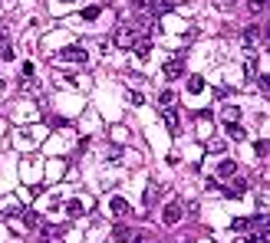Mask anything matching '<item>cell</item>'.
<instances>
[{
    "mask_svg": "<svg viewBox=\"0 0 270 243\" xmlns=\"http://www.w3.org/2000/svg\"><path fill=\"white\" fill-rule=\"evenodd\" d=\"M138 36H142V30H138L135 23H119V26H116V33H112V43H116L119 49H132V43Z\"/></svg>",
    "mask_w": 270,
    "mask_h": 243,
    "instance_id": "1",
    "label": "cell"
},
{
    "mask_svg": "<svg viewBox=\"0 0 270 243\" xmlns=\"http://www.w3.org/2000/svg\"><path fill=\"white\" fill-rule=\"evenodd\" d=\"M182 214H184V207L178 204V201H168L165 211H162V224H165V227H175L178 220H182Z\"/></svg>",
    "mask_w": 270,
    "mask_h": 243,
    "instance_id": "2",
    "label": "cell"
},
{
    "mask_svg": "<svg viewBox=\"0 0 270 243\" xmlns=\"http://www.w3.org/2000/svg\"><path fill=\"white\" fill-rule=\"evenodd\" d=\"M60 59H66V63H86L89 53L82 46H66V49H60Z\"/></svg>",
    "mask_w": 270,
    "mask_h": 243,
    "instance_id": "3",
    "label": "cell"
},
{
    "mask_svg": "<svg viewBox=\"0 0 270 243\" xmlns=\"http://www.w3.org/2000/svg\"><path fill=\"white\" fill-rule=\"evenodd\" d=\"M132 49H135V56H138V59H148V56H152V39H148V36H138V39L132 43Z\"/></svg>",
    "mask_w": 270,
    "mask_h": 243,
    "instance_id": "4",
    "label": "cell"
},
{
    "mask_svg": "<svg viewBox=\"0 0 270 243\" xmlns=\"http://www.w3.org/2000/svg\"><path fill=\"white\" fill-rule=\"evenodd\" d=\"M162 72H165V79H178V76H184V66H182V59H168L162 66Z\"/></svg>",
    "mask_w": 270,
    "mask_h": 243,
    "instance_id": "5",
    "label": "cell"
},
{
    "mask_svg": "<svg viewBox=\"0 0 270 243\" xmlns=\"http://www.w3.org/2000/svg\"><path fill=\"white\" fill-rule=\"evenodd\" d=\"M234 174H238V165H234V161H221V165H218V181H230Z\"/></svg>",
    "mask_w": 270,
    "mask_h": 243,
    "instance_id": "6",
    "label": "cell"
},
{
    "mask_svg": "<svg viewBox=\"0 0 270 243\" xmlns=\"http://www.w3.org/2000/svg\"><path fill=\"white\" fill-rule=\"evenodd\" d=\"M135 3H138V7H145L148 13H165V10H168L162 0H135ZM148 13H145V16H148Z\"/></svg>",
    "mask_w": 270,
    "mask_h": 243,
    "instance_id": "7",
    "label": "cell"
},
{
    "mask_svg": "<svg viewBox=\"0 0 270 243\" xmlns=\"http://www.w3.org/2000/svg\"><path fill=\"white\" fill-rule=\"evenodd\" d=\"M165 128L168 132H182V122H178V112H172V109H165Z\"/></svg>",
    "mask_w": 270,
    "mask_h": 243,
    "instance_id": "8",
    "label": "cell"
},
{
    "mask_svg": "<svg viewBox=\"0 0 270 243\" xmlns=\"http://www.w3.org/2000/svg\"><path fill=\"white\" fill-rule=\"evenodd\" d=\"M82 214H86V204H82V201H70V204H66V217L70 220L82 217Z\"/></svg>",
    "mask_w": 270,
    "mask_h": 243,
    "instance_id": "9",
    "label": "cell"
},
{
    "mask_svg": "<svg viewBox=\"0 0 270 243\" xmlns=\"http://www.w3.org/2000/svg\"><path fill=\"white\" fill-rule=\"evenodd\" d=\"M238 118H240L238 105H224V109H221V122H224V125H228V122H238Z\"/></svg>",
    "mask_w": 270,
    "mask_h": 243,
    "instance_id": "10",
    "label": "cell"
},
{
    "mask_svg": "<svg viewBox=\"0 0 270 243\" xmlns=\"http://www.w3.org/2000/svg\"><path fill=\"white\" fill-rule=\"evenodd\" d=\"M158 105L162 109H172V105H175V92H172V89H162L158 92Z\"/></svg>",
    "mask_w": 270,
    "mask_h": 243,
    "instance_id": "11",
    "label": "cell"
},
{
    "mask_svg": "<svg viewBox=\"0 0 270 243\" xmlns=\"http://www.w3.org/2000/svg\"><path fill=\"white\" fill-rule=\"evenodd\" d=\"M109 207H112V214H119V217H126V214H128V204L122 201V197H112Z\"/></svg>",
    "mask_w": 270,
    "mask_h": 243,
    "instance_id": "12",
    "label": "cell"
},
{
    "mask_svg": "<svg viewBox=\"0 0 270 243\" xmlns=\"http://www.w3.org/2000/svg\"><path fill=\"white\" fill-rule=\"evenodd\" d=\"M228 135H230L234 141H244V138H247V132L238 125V122H228Z\"/></svg>",
    "mask_w": 270,
    "mask_h": 243,
    "instance_id": "13",
    "label": "cell"
},
{
    "mask_svg": "<svg viewBox=\"0 0 270 243\" xmlns=\"http://www.w3.org/2000/svg\"><path fill=\"white\" fill-rule=\"evenodd\" d=\"M0 59H14V46L7 36H0Z\"/></svg>",
    "mask_w": 270,
    "mask_h": 243,
    "instance_id": "14",
    "label": "cell"
},
{
    "mask_svg": "<svg viewBox=\"0 0 270 243\" xmlns=\"http://www.w3.org/2000/svg\"><path fill=\"white\" fill-rule=\"evenodd\" d=\"M257 36H260V30H257V26H247L244 30V46H254Z\"/></svg>",
    "mask_w": 270,
    "mask_h": 243,
    "instance_id": "15",
    "label": "cell"
},
{
    "mask_svg": "<svg viewBox=\"0 0 270 243\" xmlns=\"http://www.w3.org/2000/svg\"><path fill=\"white\" fill-rule=\"evenodd\" d=\"M112 237H116V240H132V230L119 224V227H112Z\"/></svg>",
    "mask_w": 270,
    "mask_h": 243,
    "instance_id": "16",
    "label": "cell"
},
{
    "mask_svg": "<svg viewBox=\"0 0 270 243\" xmlns=\"http://www.w3.org/2000/svg\"><path fill=\"white\" fill-rule=\"evenodd\" d=\"M24 224H26V227H40V214L24 211Z\"/></svg>",
    "mask_w": 270,
    "mask_h": 243,
    "instance_id": "17",
    "label": "cell"
},
{
    "mask_svg": "<svg viewBox=\"0 0 270 243\" xmlns=\"http://www.w3.org/2000/svg\"><path fill=\"white\" fill-rule=\"evenodd\" d=\"M188 89L191 92H201V89H204V79L201 76H188Z\"/></svg>",
    "mask_w": 270,
    "mask_h": 243,
    "instance_id": "18",
    "label": "cell"
},
{
    "mask_svg": "<svg viewBox=\"0 0 270 243\" xmlns=\"http://www.w3.org/2000/svg\"><path fill=\"white\" fill-rule=\"evenodd\" d=\"M43 237H60V234H63V227H56V224H43Z\"/></svg>",
    "mask_w": 270,
    "mask_h": 243,
    "instance_id": "19",
    "label": "cell"
},
{
    "mask_svg": "<svg viewBox=\"0 0 270 243\" xmlns=\"http://www.w3.org/2000/svg\"><path fill=\"white\" fill-rule=\"evenodd\" d=\"M155 197H158V188H155V184H152V188H145V207L155 204Z\"/></svg>",
    "mask_w": 270,
    "mask_h": 243,
    "instance_id": "20",
    "label": "cell"
},
{
    "mask_svg": "<svg viewBox=\"0 0 270 243\" xmlns=\"http://www.w3.org/2000/svg\"><path fill=\"white\" fill-rule=\"evenodd\" d=\"M96 16H102V7H86L82 10V20H96Z\"/></svg>",
    "mask_w": 270,
    "mask_h": 243,
    "instance_id": "21",
    "label": "cell"
},
{
    "mask_svg": "<svg viewBox=\"0 0 270 243\" xmlns=\"http://www.w3.org/2000/svg\"><path fill=\"white\" fill-rule=\"evenodd\" d=\"M244 76H247V79L257 76V63H254V59H247V63H244Z\"/></svg>",
    "mask_w": 270,
    "mask_h": 243,
    "instance_id": "22",
    "label": "cell"
},
{
    "mask_svg": "<svg viewBox=\"0 0 270 243\" xmlns=\"http://www.w3.org/2000/svg\"><path fill=\"white\" fill-rule=\"evenodd\" d=\"M254 151H257V158H267V141H257V145H254Z\"/></svg>",
    "mask_w": 270,
    "mask_h": 243,
    "instance_id": "23",
    "label": "cell"
},
{
    "mask_svg": "<svg viewBox=\"0 0 270 243\" xmlns=\"http://www.w3.org/2000/svg\"><path fill=\"white\" fill-rule=\"evenodd\" d=\"M128 102H132V105H142L145 95H142V92H128Z\"/></svg>",
    "mask_w": 270,
    "mask_h": 243,
    "instance_id": "24",
    "label": "cell"
},
{
    "mask_svg": "<svg viewBox=\"0 0 270 243\" xmlns=\"http://www.w3.org/2000/svg\"><path fill=\"white\" fill-rule=\"evenodd\" d=\"M247 227H250V220H244V217L234 220V230H238V234H240V230H247Z\"/></svg>",
    "mask_w": 270,
    "mask_h": 243,
    "instance_id": "25",
    "label": "cell"
},
{
    "mask_svg": "<svg viewBox=\"0 0 270 243\" xmlns=\"http://www.w3.org/2000/svg\"><path fill=\"white\" fill-rule=\"evenodd\" d=\"M264 7H267V0H250V10H257V13H260Z\"/></svg>",
    "mask_w": 270,
    "mask_h": 243,
    "instance_id": "26",
    "label": "cell"
},
{
    "mask_svg": "<svg viewBox=\"0 0 270 243\" xmlns=\"http://www.w3.org/2000/svg\"><path fill=\"white\" fill-rule=\"evenodd\" d=\"M208 151H214V155H221V151H224V145H221V141H211V145H208Z\"/></svg>",
    "mask_w": 270,
    "mask_h": 243,
    "instance_id": "27",
    "label": "cell"
},
{
    "mask_svg": "<svg viewBox=\"0 0 270 243\" xmlns=\"http://www.w3.org/2000/svg\"><path fill=\"white\" fill-rule=\"evenodd\" d=\"M20 72H24V79H30L36 69H33V63H24V69H20Z\"/></svg>",
    "mask_w": 270,
    "mask_h": 243,
    "instance_id": "28",
    "label": "cell"
},
{
    "mask_svg": "<svg viewBox=\"0 0 270 243\" xmlns=\"http://www.w3.org/2000/svg\"><path fill=\"white\" fill-rule=\"evenodd\" d=\"M162 3H165V7L172 10V7H178V3H184V0H162Z\"/></svg>",
    "mask_w": 270,
    "mask_h": 243,
    "instance_id": "29",
    "label": "cell"
},
{
    "mask_svg": "<svg viewBox=\"0 0 270 243\" xmlns=\"http://www.w3.org/2000/svg\"><path fill=\"white\" fill-rule=\"evenodd\" d=\"M128 243H142V237H132V240H128Z\"/></svg>",
    "mask_w": 270,
    "mask_h": 243,
    "instance_id": "30",
    "label": "cell"
},
{
    "mask_svg": "<svg viewBox=\"0 0 270 243\" xmlns=\"http://www.w3.org/2000/svg\"><path fill=\"white\" fill-rule=\"evenodd\" d=\"M63 3H72V0H63Z\"/></svg>",
    "mask_w": 270,
    "mask_h": 243,
    "instance_id": "31",
    "label": "cell"
}]
</instances>
